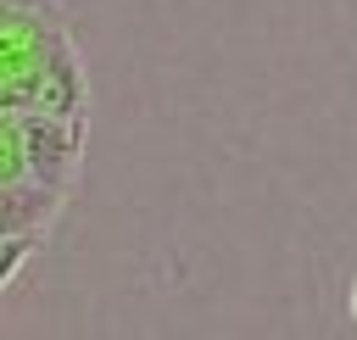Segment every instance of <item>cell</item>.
Masks as SVG:
<instances>
[{
	"label": "cell",
	"instance_id": "obj_1",
	"mask_svg": "<svg viewBox=\"0 0 357 340\" xmlns=\"http://www.w3.org/2000/svg\"><path fill=\"white\" fill-rule=\"evenodd\" d=\"M61 39H73L61 0H0V106L33 84Z\"/></svg>",
	"mask_w": 357,
	"mask_h": 340
},
{
	"label": "cell",
	"instance_id": "obj_3",
	"mask_svg": "<svg viewBox=\"0 0 357 340\" xmlns=\"http://www.w3.org/2000/svg\"><path fill=\"white\" fill-rule=\"evenodd\" d=\"M17 106H33V111H50V117H73V123H89V84H84V61H78V39H61L56 56L33 72V84L0 106V111H17Z\"/></svg>",
	"mask_w": 357,
	"mask_h": 340
},
{
	"label": "cell",
	"instance_id": "obj_6",
	"mask_svg": "<svg viewBox=\"0 0 357 340\" xmlns=\"http://www.w3.org/2000/svg\"><path fill=\"white\" fill-rule=\"evenodd\" d=\"M351 318H357V279H351Z\"/></svg>",
	"mask_w": 357,
	"mask_h": 340
},
{
	"label": "cell",
	"instance_id": "obj_4",
	"mask_svg": "<svg viewBox=\"0 0 357 340\" xmlns=\"http://www.w3.org/2000/svg\"><path fill=\"white\" fill-rule=\"evenodd\" d=\"M73 190L39 184V178H17L0 184V234H50V223L67 212Z\"/></svg>",
	"mask_w": 357,
	"mask_h": 340
},
{
	"label": "cell",
	"instance_id": "obj_2",
	"mask_svg": "<svg viewBox=\"0 0 357 340\" xmlns=\"http://www.w3.org/2000/svg\"><path fill=\"white\" fill-rule=\"evenodd\" d=\"M0 123L22 139V178L56 184V190H73L78 184V167H84V123L50 117V111H33V106L0 111Z\"/></svg>",
	"mask_w": 357,
	"mask_h": 340
},
{
	"label": "cell",
	"instance_id": "obj_5",
	"mask_svg": "<svg viewBox=\"0 0 357 340\" xmlns=\"http://www.w3.org/2000/svg\"><path fill=\"white\" fill-rule=\"evenodd\" d=\"M45 245V234H6V268H0V284H17V273L28 268V256Z\"/></svg>",
	"mask_w": 357,
	"mask_h": 340
}]
</instances>
